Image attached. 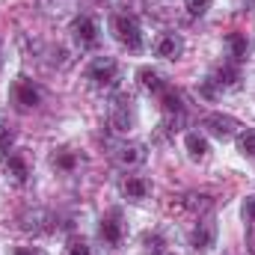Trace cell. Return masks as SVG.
I'll return each instance as SVG.
<instances>
[{
  "label": "cell",
  "instance_id": "obj_1",
  "mask_svg": "<svg viewBox=\"0 0 255 255\" xmlns=\"http://www.w3.org/2000/svg\"><path fill=\"white\" fill-rule=\"evenodd\" d=\"M113 36L119 39V45H125L128 51H142V30H139L136 18L116 15L113 18Z\"/></svg>",
  "mask_w": 255,
  "mask_h": 255
},
{
  "label": "cell",
  "instance_id": "obj_2",
  "mask_svg": "<svg viewBox=\"0 0 255 255\" xmlns=\"http://www.w3.org/2000/svg\"><path fill=\"white\" fill-rule=\"evenodd\" d=\"M110 125L116 130H130L136 125V110H133L130 95H116V101L110 107Z\"/></svg>",
  "mask_w": 255,
  "mask_h": 255
},
{
  "label": "cell",
  "instance_id": "obj_3",
  "mask_svg": "<svg viewBox=\"0 0 255 255\" xmlns=\"http://www.w3.org/2000/svg\"><path fill=\"white\" fill-rule=\"evenodd\" d=\"M89 80L95 86H116L119 80V65L113 63L110 57H95L89 63Z\"/></svg>",
  "mask_w": 255,
  "mask_h": 255
},
{
  "label": "cell",
  "instance_id": "obj_4",
  "mask_svg": "<svg viewBox=\"0 0 255 255\" xmlns=\"http://www.w3.org/2000/svg\"><path fill=\"white\" fill-rule=\"evenodd\" d=\"M190 244H193L196 253H208V250L217 244V223H214V217H205V220L196 223Z\"/></svg>",
  "mask_w": 255,
  "mask_h": 255
},
{
  "label": "cell",
  "instance_id": "obj_5",
  "mask_svg": "<svg viewBox=\"0 0 255 255\" xmlns=\"http://www.w3.org/2000/svg\"><path fill=\"white\" fill-rule=\"evenodd\" d=\"M71 36H74V42H77L80 48H92V45L98 42V24H95L89 15H77V18L71 21Z\"/></svg>",
  "mask_w": 255,
  "mask_h": 255
},
{
  "label": "cell",
  "instance_id": "obj_6",
  "mask_svg": "<svg viewBox=\"0 0 255 255\" xmlns=\"http://www.w3.org/2000/svg\"><path fill=\"white\" fill-rule=\"evenodd\" d=\"M142 160H145V145L142 142H122V145H116V163L122 169H133Z\"/></svg>",
  "mask_w": 255,
  "mask_h": 255
},
{
  "label": "cell",
  "instance_id": "obj_7",
  "mask_svg": "<svg viewBox=\"0 0 255 255\" xmlns=\"http://www.w3.org/2000/svg\"><path fill=\"white\" fill-rule=\"evenodd\" d=\"M12 98H15V104L18 107H24V110H30V107H36L39 104V89L33 86V80H27V77H18L15 80V86H12Z\"/></svg>",
  "mask_w": 255,
  "mask_h": 255
},
{
  "label": "cell",
  "instance_id": "obj_8",
  "mask_svg": "<svg viewBox=\"0 0 255 255\" xmlns=\"http://www.w3.org/2000/svg\"><path fill=\"white\" fill-rule=\"evenodd\" d=\"M205 128H208V133L217 136V139H229V136L238 133V122H235L232 116H223V113H211V116L205 119Z\"/></svg>",
  "mask_w": 255,
  "mask_h": 255
},
{
  "label": "cell",
  "instance_id": "obj_9",
  "mask_svg": "<svg viewBox=\"0 0 255 255\" xmlns=\"http://www.w3.org/2000/svg\"><path fill=\"white\" fill-rule=\"evenodd\" d=\"M154 54H157L160 60H175V57L184 54V39H181L178 33H163V36L157 39V45H154Z\"/></svg>",
  "mask_w": 255,
  "mask_h": 255
},
{
  "label": "cell",
  "instance_id": "obj_10",
  "mask_svg": "<svg viewBox=\"0 0 255 255\" xmlns=\"http://www.w3.org/2000/svg\"><path fill=\"white\" fill-rule=\"evenodd\" d=\"M98 235H101V241H107V244H113V247L122 241V223H119V211H110L107 217H101Z\"/></svg>",
  "mask_w": 255,
  "mask_h": 255
},
{
  "label": "cell",
  "instance_id": "obj_11",
  "mask_svg": "<svg viewBox=\"0 0 255 255\" xmlns=\"http://www.w3.org/2000/svg\"><path fill=\"white\" fill-rule=\"evenodd\" d=\"M122 196L130 199V202H142L145 196H148V181L145 178H136V175H130L122 181Z\"/></svg>",
  "mask_w": 255,
  "mask_h": 255
},
{
  "label": "cell",
  "instance_id": "obj_12",
  "mask_svg": "<svg viewBox=\"0 0 255 255\" xmlns=\"http://www.w3.org/2000/svg\"><path fill=\"white\" fill-rule=\"evenodd\" d=\"M184 148H187V154H190L193 160L208 157V139H205L202 133H187V136H184Z\"/></svg>",
  "mask_w": 255,
  "mask_h": 255
},
{
  "label": "cell",
  "instance_id": "obj_13",
  "mask_svg": "<svg viewBox=\"0 0 255 255\" xmlns=\"http://www.w3.org/2000/svg\"><path fill=\"white\" fill-rule=\"evenodd\" d=\"M226 45H229V51H232L235 60H247V54H250V42H247L244 33H229Z\"/></svg>",
  "mask_w": 255,
  "mask_h": 255
},
{
  "label": "cell",
  "instance_id": "obj_14",
  "mask_svg": "<svg viewBox=\"0 0 255 255\" xmlns=\"http://www.w3.org/2000/svg\"><path fill=\"white\" fill-rule=\"evenodd\" d=\"M136 77H139V83H142L148 92H157V95H160V92H166V83L160 80V74H157V71H151V68H139V74H136Z\"/></svg>",
  "mask_w": 255,
  "mask_h": 255
},
{
  "label": "cell",
  "instance_id": "obj_15",
  "mask_svg": "<svg viewBox=\"0 0 255 255\" xmlns=\"http://www.w3.org/2000/svg\"><path fill=\"white\" fill-rule=\"evenodd\" d=\"M235 77H238V74H235V68H232V65H223V68H217V71H214L211 83H214V86H220V89H226V86H232V83H235Z\"/></svg>",
  "mask_w": 255,
  "mask_h": 255
},
{
  "label": "cell",
  "instance_id": "obj_16",
  "mask_svg": "<svg viewBox=\"0 0 255 255\" xmlns=\"http://www.w3.org/2000/svg\"><path fill=\"white\" fill-rule=\"evenodd\" d=\"M238 148H241V154H247V157L255 160V130H247V133L238 136Z\"/></svg>",
  "mask_w": 255,
  "mask_h": 255
},
{
  "label": "cell",
  "instance_id": "obj_17",
  "mask_svg": "<svg viewBox=\"0 0 255 255\" xmlns=\"http://www.w3.org/2000/svg\"><path fill=\"white\" fill-rule=\"evenodd\" d=\"M6 166H9V172H12V175H15V181H21V184H24V181H27V163H24V160H21V157H18V154H12V157H9V163H6Z\"/></svg>",
  "mask_w": 255,
  "mask_h": 255
},
{
  "label": "cell",
  "instance_id": "obj_18",
  "mask_svg": "<svg viewBox=\"0 0 255 255\" xmlns=\"http://www.w3.org/2000/svg\"><path fill=\"white\" fill-rule=\"evenodd\" d=\"M211 3H214V0H184V9L190 12L193 18H202V15L211 9Z\"/></svg>",
  "mask_w": 255,
  "mask_h": 255
},
{
  "label": "cell",
  "instance_id": "obj_19",
  "mask_svg": "<svg viewBox=\"0 0 255 255\" xmlns=\"http://www.w3.org/2000/svg\"><path fill=\"white\" fill-rule=\"evenodd\" d=\"M12 142H15L12 128H9V125H0V154H6V151L12 148Z\"/></svg>",
  "mask_w": 255,
  "mask_h": 255
},
{
  "label": "cell",
  "instance_id": "obj_20",
  "mask_svg": "<svg viewBox=\"0 0 255 255\" xmlns=\"http://www.w3.org/2000/svg\"><path fill=\"white\" fill-rule=\"evenodd\" d=\"M142 244H145V250H148V253H154V255L163 253V238H160V235H145V238H142Z\"/></svg>",
  "mask_w": 255,
  "mask_h": 255
},
{
  "label": "cell",
  "instance_id": "obj_21",
  "mask_svg": "<svg viewBox=\"0 0 255 255\" xmlns=\"http://www.w3.org/2000/svg\"><path fill=\"white\" fill-rule=\"evenodd\" d=\"M190 211H208L211 208V199L208 196H187V202H184Z\"/></svg>",
  "mask_w": 255,
  "mask_h": 255
},
{
  "label": "cell",
  "instance_id": "obj_22",
  "mask_svg": "<svg viewBox=\"0 0 255 255\" xmlns=\"http://www.w3.org/2000/svg\"><path fill=\"white\" fill-rule=\"evenodd\" d=\"M247 253L255 255V217L247 220Z\"/></svg>",
  "mask_w": 255,
  "mask_h": 255
},
{
  "label": "cell",
  "instance_id": "obj_23",
  "mask_svg": "<svg viewBox=\"0 0 255 255\" xmlns=\"http://www.w3.org/2000/svg\"><path fill=\"white\" fill-rule=\"evenodd\" d=\"M54 166H63V169H71V166H74V157H71V154H54Z\"/></svg>",
  "mask_w": 255,
  "mask_h": 255
},
{
  "label": "cell",
  "instance_id": "obj_24",
  "mask_svg": "<svg viewBox=\"0 0 255 255\" xmlns=\"http://www.w3.org/2000/svg\"><path fill=\"white\" fill-rule=\"evenodd\" d=\"M15 255H36V253H30V250H18Z\"/></svg>",
  "mask_w": 255,
  "mask_h": 255
}]
</instances>
